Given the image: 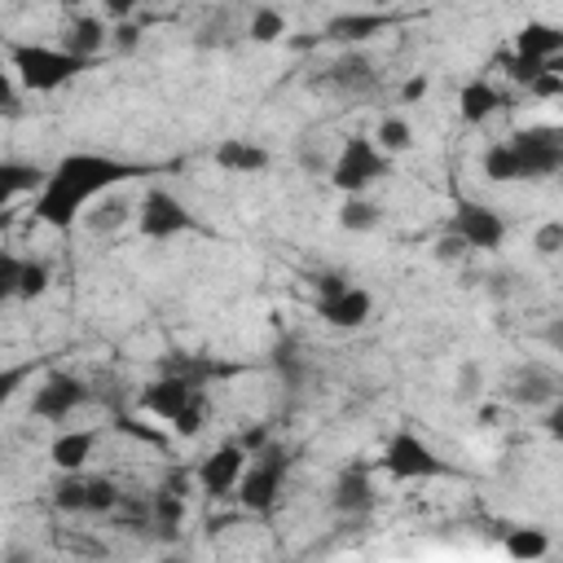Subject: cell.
Masks as SVG:
<instances>
[{"instance_id":"cell-5","label":"cell","mask_w":563,"mask_h":563,"mask_svg":"<svg viewBox=\"0 0 563 563\" xmlns=\"http://www.w3.org/2000/svg\"><path fill=\"white\" fill-rule=\"evenodd\" d=\"M383 471L391 475V479H435V475H444L449 466L435 457V449L422 440V435H413L409 427H400L387 444H383Z\"/></svg>"},{"instance_id":"cell-19","label":"cell","mask_w":563,"mask_h":563,"mask_svg":"<svg viewBox=\"0 0 563 563\" xmlns=\"http://www.w3.org/2000/svg\"><path fill=\"white\" fill-rule=\"evenodd\" d=\"M84 229L88 233H114L119 224H128L132 220V207H128V198H119V194H106V198H92L88 207H84Z\"/></svg>"},{"instance_id":"cell-21","label":"cell","mask_w":563,"mask_h":563,"mask_svg":"<svg viewBox=\"0 0 563 563\" xmlns=\"http://www.w3.org/2000/svg\"><path fill=\"white\" fill-rule=\"evenodd\" d=\"M62 48L92 62V57L106 48V22H101V18H75V22L62 31Z\"/></svg>"},{"instance_id":"cell-7","label":"cell","mask_w":563,"mask_h":563,"mask_svg":"<svg viewBox=\"0 0 563 563\" xmlns=\"http://www.w3.org/2000/svg\"><path fill=\"white\" fill-rule=\"evenodd\" d=\"M136 229L150 238V242H167V238H180V233H194L198 229V216L167 189H150L141 198V211H136Z\"/></svg>"},{"instance_id":"cell-31","label":"cell","mask_w":563,"mask_h":563,"mask_svg":"<svg viewBox=\"0 0 563 563\" xmlns=\"http://www.w3.org/2000/svg\"><path fill=\"white\" fill-rule=\"evenodd\" d=\"M123 497H119V488L110 484V479H84V515H106V510H114Z\"/></svg>"},{"instance_id":"cell-30","label":"cell","mask_w":563,"mask_h":563,"mask_svg":"<svg viewBox=\"0 0 563 563\" xmlns=\"http://www.w3.org/2000/svg\"><path fill=\"white\" fill-rule=\"evenodd\" d=\"M334 84H343V88H369L374 84V66L361 53H347V57L334 62Z\"/></svg>"},{"instance_id":"cell-17","label":"cell","mask_w":563,"mask_h":563,"mask_svg":"<svg viewBox=\"0 0 563 563\" xmlns=\"http://www.w3.org/2000/svg\"><path fill=\"white\" fill-rule=\"evenodd\" d=\"M334 510L343 515H365L374 506V484H369V471L365 466H347L339 479H334Z\"/></svg>"},{"instance_id":"cell-22","label":"cell","mask_w":563,"mask_h":563,"mask_svg":"<svg viewBox=\"0 0 563 563\" xmlns=\"http://www.w3.org/2000/svg\"><path fill=\"white\" fill-rule=\"evenodd\" d=\"M40 185H44V167L22 163V158H0V189H4L9 198H18V194H35Z\"/></svg>"},{"instance_id":"cell-38","label":"cell","mask_w":563,"mask_h":563,"mask_svg":"<svg viewBox=\"0 0 563 563\" xmlns=\"http://www.w3.org/2000/svg\"><path fill=\"white\" fill-rule=\"evenodd\" d=\"M545 66H550V62H537V57H519V53H515V57L506 62V75H510L515 84H532Z\"/></svg>"},{"instance_id":"cell-26","label":"cell","mask_w":563,"mask_h":563,"mask_svg":"<svg viewBox=\"0 0 563 563\" xmlns=\"http://www.w3.org/2000/svg\"><path fill=\"white\" fill-rule=\"evenodd\" d=\"M150 515H154V528H163V532L180 528V519H185V493L158 488V493L150 497Z\"/></svg>"},{"instance_id":"cell-4","label":"cell","mask_w":563,"mask_h":563,"mask_svg":"<svg viewBox=\"0 0 563 563\" xmlns=\"http://www.w3.org/2000/svg\"><path fill=\"white\" fill-rule=\"evenodd\" d=\"M506 145L519 163V180H545L563 167V132L554 123H528Z\"/></svg>"},{"instance_id":"cell-9","label":"cell","mask_w":563,"mask_h":563,"mask_svg":"<svg viewBox=\"0 0 563 563\" xmlns=\"http://www.w3.org/2000/svg\"><path fill=\"white\" fill-rule=\"evenodd\" d=\"M202 396V387H198V378L194 374H185V369H172V374H163V378H154L150 387H141V396H136V405L145 409V413H154V418H163V422H172L189 400H198Z\"/></svg>"},{"instance_id":"cell-25","label":"cell","mask_w":563,"mask_h":563,"mask_svg":"<svg viewBox=\"0 0 563 563\" xmlns=\"http://www.w3.org/2000/svg\"><path fill=\"white\" fill-rule=\"evenodd\" d=\"M506 554L510 559H541V554H550V537L541 532V528H510V537H506Z\"/></svg>"},{"instance_id":"cell-10","label":"cell","mask_w":563,"mask_h":563,"mask_svg":"<svg viewBox=\"0 0 563 563\" xmlns=\"http://www.w3.org/2000/svg\"><path fill=\"white\" fill-rule=\"evenodd\" d=\"M246 449H242V440H224L216 453H207L202 462H198V471H194V479H198V488L207 493V497H229L233 488H238V479H242V471H246Z\"/></svg>"},{"instance_id":"cell-11","label":"cell","mask_w":563,"mask_h":563,"mask_svg":"<svg viewBox=\"0 0 563 563\" xmlns=\"http://www.w3.org/2000/svg\"><path fill=\"white\" fill-rule=\"evenodd\" d=\"M88 400V387L75 378V374H44V383L35 387V396H31V413L35 418H44V422H62V418H70L79 405Z\"/></svg>"},{"instance_id":"cell-37","label":"cell","mask_w":563,"mask_h":563,"mask_svg":"<svg viewBox=\"0 0 563 563\" xmlns=\"http://www.w3.org/2000/svg\"><path fill=\"white\" fill-rule=\"evenodd\" d=\"M22 114V97H18V79L9 70H0V119H18Z\"/></svg>"},{"instance_id":"cell-3","label":"cell","mask_w":563,"mask_h":563,"mask_svg":"<svg viewBox=\"0 0 563 563\" xmlns=\"http://www.w3.org/2000/svg\"><path fill=\"white\" fill-rule=\"evenodd\" d=\"M387 172H391V154H383L374 145V136H347L339 158L330 163V180H334L339 194H365Z\"/></svg>"},{"instance_id":"cell-8","label":"cell","mask_w":563,"mask_h":563,"mask_svg":"<svg viewBox=\"0 0 563 563\" xmlns=\"http://www.w3.org/2000/svg\"><path fill=\"white\" fill-rule=\"evenodd\" d=\"M453 233L466 242V251H497L506 242V220L501 211H493L488 202H471L462 198L453 207Z\"/></svg>"},{"instance_id":"cell-40","label":"cell","mask_w":563,"mask_h":563,"mask_svg":"<svg viewBox=\"0 0 563 563\" xmlns=\"http://www.w3.org/2000/svg\"><path fill=\"white\" fill-rule=\"evenodd\" d=\"M528 92H537V97H559V92H563V79H559V66L550 62V66H545V70H541V75H537V79L528 84Z\"/></svg>"},{"instance_id":"cell-39","label":"cell","mask_w":563,"mask_h":563,"mask_svg":"<svg viewBox=\"0 0 563 563\" xmlns=\"http://www.w3.org/2000/svg\"><path fill=\"white\" fill-rule=\"evenodd\" d=\"M479 387H484V369H479L475 361H466V365L457 369V400H475Z\"/></svg>"},{"instance_id":"cell-1","label":"cell","mask_w":563,"mask_h":563,"mask_svg":"<svg viewBox=\"0 0 563 563\" xmlns=\"http://www.w3.org/2000/svg\"><path fill=\"white\" fill-rule=\"evenodd\" d=\"M141 176L136 163L114 158V154H92V150H75L66 158H57L53 172H44V185L35 189V220H44L48 229H70L84 207L101 194H110L114 185Z\"/></svg>"},{"instance_id":"cell-14","label":"cell","mask_w":563,"mask_h":563,"mask_svg":"<svg viewBox=\"0 0 563 563\" xmlns=\"http://www.w3.org/2000/svg\"><path fill=\"white\" fill-rule=\"evenodd\" d=\"M515 53H519V57H537V62H554V57L563 53V31H559L554 22L532 18V22H523V26L515 31Z\"/></svg>"},{"instance_id":"cell-27","label":"cell","mask_w":563,"mask_h":563,"mask_svg":"<svg viewBox=\"0 0 563 563\" xmlns=\"http://www.w3.org/2000/svg\"><path fill=\"white\" fill-rule=\"evenodd\" d=\"M246 35L255 40V44H277L282 35H286V13L282 9H255L251 13V26H246Z\"/></svg>"},{"instance_id":"cell-32","label":"cell","mask_w":563,"mask_h":563,"mask_svg":"<svg viewBox=\"0 0 563 563\" xmlns=\"http://www.w3.org/2000/svg\"><path fill=\"white\" fill-rule=\"evenodd\" d=\"M202 422H207V396H198V400H189L167 427L176 431V435H185V440H194L198 431H202Z\"/></svg>"},{"instance_id":"cell-6","label":"cell","mask_w":563,"mask_h":563,"mask_svg":"<svg viewBox=\"0 0 563 563\" xmlns=\"http://www.w3.org/2000/svg\"><path fill=\"white\" fill-rule=\"evenodd\" d=\"M286 453L282 449H260L255 462H246L242 479H238V497L246 510H273V501L282 497V484H286Z\"/></svg>"},{"instance_id":"cell-47","label":"cell","mask_w":563,"mask_h":563,"mask_svg":"<svg viewBox=\"0 0 563 563\" xmlns=\"http://www.w3.org/2000/svg\"><path fill=\"white\" fill-rule=\"evenodd\" d=\"M62 4H70V9H75V4H84V0H62Z\"/></svg>"},{"instance_id":"cell-44","label":"cell","mask_w":563,"mask_h":563,"mask_svg":"<svg viewBox=\"0 0 563 563\" xmlns=\"http://www.w3.org/2000/svg\"><path fill=\"white\" fill-rule=\"evenodd\" d=\"M497 418H501V409H497V405H484V409H479V422H484V427H493Z\"/></svg>"},{"instance_id":"cell-43","label":"cell","mask_w":563,"mask_h":563,"mask_svg":"<svg viewBox=\"0 0 563 563\" xmlns=\"http://www.w3.org/2000/svg\"><path fill=\"white\" fill-rule=\"evenodd\" d=\"M101 9H106V18H132V9H136V0H101Z\"/></svg>"},{"instance_id":"cell-36","label":"cell","mask_w":563,"mask_h":563,"mask_svg":"<svg viewBox=\"0 0 563 563\" xmlns=\"http://www.w3.org/2000/svg\"><path fill=\"white\" fill-rule=\"evenodd\" d=\"M26 378H31V365H4L0 369V409H9V400L22 391Z\"/></svg>"},{"instance_id":"cell-23","label":"cell","mask_w":563,"mask_h":563,"mask_svg":"<svg viewBox=\"0 0 563 563\" xmlns=\"http://www.w3.org/2000/svg\"><path fill=\"white\" fill-rule=\"evenodd\" d=\"M339 224H343L347 233H369V229H378V207H374L365 194H343Z\"/></svg>"},{"instance_id":"cell-29","label":"cell","mask_w":563,"mask_h":563,"mask_svg":"<svg viewBox=\"0 0 563 563\" xmlns=\"http://www.w3.org/2000/svg\"><path fill=\"white\" fill-rule=\"evenodd\" d=\"M53 282V268L48 260H22V273H18V299H40Z\"/></svg>"},{"instance_id":"cell-18","label":"cell","mask_w":563,"mask_h":563,"mask_svg":"<svg viewBox=\"0 0 563 563\" xmlns=\"http://www.w3.org/2000/svg\"><path fill=\"white\" fill-rule=\"evenodd\" d=\"M92 449H97V431L75 427V431H62V435L48 444V457H53V466H57L62 475H70V471H79V466L92 457Z\"/></svg>"},{"instance_id":"cell-12","label":"cell","mask_w":563,"mask_h":563,"mask_svg":"<svg viewBox=\"0 0 563 563\" xmlns=\"http://www.w3.org/2000/svg\"><path fill=\"white\" fill-rule=\"evenodd\" d=\"M369 312H374V299L361 286H343V290L317 299V317L325 325H334V330H356V325L369 321Z\"/></svg>"},{"instance_id":"cell-33","label":"cell","mask_w":563,"mask_h":563,"mask_svg":"<svg viewBox=\"0 0 563 563\" xmlns=\"http://www.w3.org/2000/svg\"><path fill=\"white\" fill-rule=\"evenodd\" d=\"M53 506L57 510H84V479H75V471H70V479H62L57 488H53Z\"/></svg>"},{"instance_id":"cell-2","label":"cell","mask_w":563,"mask_h":563,"mask_svg":"<svg viewBox=\"0 0 563 563\" xmlns=\"http://www.w3.org/2000/svg\"><path fill=\"white\" fill-rule=\"evenodd\" d=\"M9 66H13V79L26 92H57L79 70H88V57H75L62 44L57 48L53 44H13L9 48Z\"/></svg>"},{"instance_id":"cell-46","label":"cell","mask_w":563,"mask_h":563,"mask_svg":"<svg viewBox=\"0 0 563 563\" xmlns=\"http://www.w3.org/2000/svg\"><path fill=\"white\" fill-rule=\"evenodd\" d=\"M9 202H13V198H9V194H4V189H0V211H4V207H9Z\"/></svg>"},{"instance_id":"cell-35","label":"cell","mask_w":563,"mask_h":563,"mask_svg":"<svg viewBox=\"0 0 563 563\" xmlns=\"http://www.w3.org/2000/svg\"><path fill=\"white\" fill-rule=\"evenodd\" d=\"M532 246H537V255H559L563 251V220H545L541 229H537V238H532Z\"/></svg>"},{"instance_id":"cell-41","label":"cell","mask_w":563,"mask_h":563,"mask_svg":"<svg viewBox=\"0 0 563 563\" xmlns=\"http://www.w3.org/2000/svg\"><path fill=\"white\" fill-rule=\"evenodd\" d=\"M462 255H466V242H462L457 233H444V238L435 242V260H444V264H449V260H462Z\"/></svg>"},{"instance_id":"cell-42","label":"cell","mask_w":563,"mask_h":563,"mask_svg":"<svg viewBox=\"0 0 563 563\" xmlns=\"http://www.w3.org/2000/svg\"><path fill=\"white\" fill-rule=\"evenodd\" d=\"M431 92V79L427 75H409L405 84H400V101H422Z\"/></svg>"},{"instance_id":"cell-34","label":"cell","mask_w":563,"mask_h":563,"mask_svg":"<svg viewBox=\"0 0 563 563\" xmlns=\"http://www.w3.org/2000/svg\"><path fill=\"white\" fill-rule=\"evenodd\" d=\"M18 273H22V260L0 246V303L4 299H18Z\"/></svg>"},{"instance_id":"cell-15","label":"cell","mask_w":563,"mask_h":563,"mask_svg":"<svg viewBox=\"0 0 563 563\" xmlns=\"http://www.w3.org/2000/svg\"><path fill=\"white\" fill-rule=\"evenodd\" d=\"M510 400H519V405H528V409L554 405V400H559V378H554V369H545V365L519 369L515 383H510Z\"/></svg>"},{"instance_id":"cell-24","label":"cell","mask_w":563,"mask_h":563,"mask_svg":"<svg viewBox=\"0 0 563 563\" xmlns=\"http://www.w3.org/2000/svg\"><path fill=\"white\" fill-rule=\"evenodd\" d=\"M374 145H378L383 154H405V150L413 145V128H409L400 114H383V119H378V132H374Z\"/></svg>"},{"instance_id":"cell-20","label":"cell","mask_w":563,"mask_h":563,"mask_svg":"<svg viewBox=\"0 0 563 563\" xmlns=\"http://www.w3.org/2000/svg\"><path fill=\"white\" fill-rule=\"evenodd\" d=\"M387 26H391L387 13H339V18H330L325 35H330V40H343V44H361V40L387 31Z\"/></svg>"},{"instance_id":"cell-45","label":"cell","mask_w":563,"mask_h":563,"mask_svg":"<svg viewBox=\"0 0 563 563\" xmlns=\"http://www.w3.org/2000/svg\"><path fill=\"white\" fill-rule=\"evenodd\" d=\"M119 44L132 48V44H136V26H119Z\"/></svg>"},{"instance_id":"cell-13","label":"cell","mask_w":563,"mask_h":563,"mask_svg":"<svg viewBox=\"0 0 563 563\" xmlns=\"http://www.w3.org/2000/svg\"><path fill=\"white\" fill-rule=\"evenodd\" d=\"M211 158H216V167L229 172V176H255V172H264V167L273 163L260 141H242V136H224Z\"/></svg>"},{"instance_id":"cell-28","label":"cell","mask_w":563,"mask_h":563,"mask_svg":"<svg viewBox=\"0 0 563 563\" xmlns=\"http://www.w3.org/2000/svg\"><path fill=\"white\" fill-rule=\"evenodd\" d=\"M484 176H488L493 185H510V180H519V163H515L510 145H488V150H484Z\"/></svg>"},{"instance_id":"cell-16","label":"cell","mask_w":563,"mask_h":563,"mask_svg":"<svg viewBox=\"0 0 563 563\" xmlns=\"http://www.w3.org/2000/svg\"><path fill=\"white\" fill-rule=\"evenodd\" d=\"M501 106H506V97H501L488 79H466V84H462V92H457V114H462L471 128L488 123Z\"/></svg>"}]
</instances>
